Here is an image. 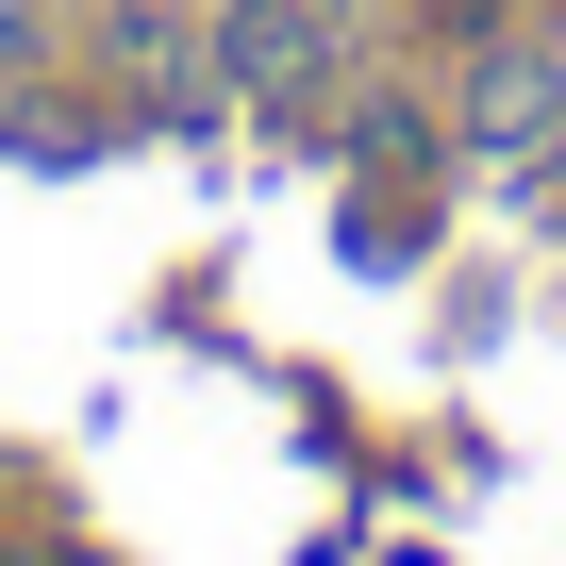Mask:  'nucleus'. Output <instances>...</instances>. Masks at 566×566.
Masks as SVG:
<instances>
[{"label":"nucleus","instance_id":"f257e3e1","mask_svg":"<svg viewBox=\"0 0 566 566\" xmlns=\"http://www.w3.org/2000/svg\"><path fill=\"white\" fill-rule=\"evenodd\" d=\"M467 150L566 184V34H500V51L467 67Z\"/></svg>","mask_w":566,"mask_h":566},{"label":"nucleus","instance_id":"f03ea898","mask_svg":"<svg viewBox=\"0 0 566 566\" xmlns=\"http://www.w3.org/2000/svg\"><path fill=\"white\" fill-rule=\"evenodd\" d=\"M317 51H334L317 0H233V18H217V67L233 84H317Z\"/></svg>","mask_w":566,"mask_h":566},{"label":"nucleus","instance_id":"7ed1b4c3","mask_svg":"<svg viewBox=\"0 0 566 566\" xmlns=\"http://www.w3.org/2000/svg\"><path fill=\"white\" fill-rule=\"evenodd\" d=\"M51 34H67V0H0V67H34Z\"/></svg>","mask_w":566,"mask_h":566}]
</instances>
